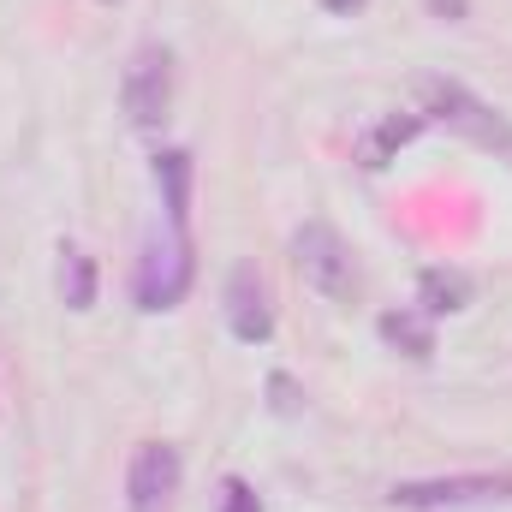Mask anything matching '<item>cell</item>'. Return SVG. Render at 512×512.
Returning a JSON list of instances; mask_svg holds the SVG:
<instances>
[{"label":"cell","mask_w":512,"mask_h":512,"mask_svg":"<svg viewBox=\"0 0 512 512\" xmlns=\"http://www.w3.org/2000/svg\"><path fill=\"white\" fill-rule=\"evenodd\" d=\"M382 340H387V346H399L405 358H429V352H435L429 310H387V316H382Z\"/></svg>","instance_id":"9c48e42d"},{"label":"cell","mask_w":512,"mask_h":512,"mask_svg":"<svg viewBox=\"0 0 512 512\" xmlns=\"http://www.w3.org/2000/svg\"><path fill=\"white\" fill-rule=\"evenodd\" d=\"M393 507L435 512V507H477V501H512V471H471V477H423V483H393Z\"/></svg>","instance_id":"277c9868"},{"label":"cell","mask_w":512,"mask_h":512,"mask_svg":"<svg viewBox=\"0 0 512 512\" xmlns=\"http://www.w3.org/2000/svg\"><path fill=\"white\" fill-rule=\"evenodd\" d=\"M60 292H66V310H90L96 304V262L78 245L60 251Z\"/></svg>","instance_id":"30bf717a"},{"label":"cell","mask_w":512,"mask_h":512,"mask_svg":"<svg viewBox=\"0 0 512 512\" xmlns=\"http://www.w3.org/2000/svg\"><path fill=\"white\" fill-rule=\"evenodd\" d=\"M221 512H262V501H256V489L245 483V477H227V489H221Z\"/></svg>","instance_id":"4fadbf2b"},{"label":"cell","mask_w":512,"mask_h":512,"mask_svg":"<svg viewBox=\"0 0 512 512\" xmlns=\"http://www.w3.org/2000/svg\"><path fill=\"white\" fill-rule=\"evenodd\" d=\"M191 233L167 221V233H149L143 262H137V304L143 310H173L191 286Z\"/></svg>","instance_id":"7a4b0ae2"},{"label":"cell","mask_w":512,"mask_h":512,"mask_svg":"<svg viewBox=\"0 0 512 512\" xmlns=\"http://www.w3.org/2000/svg\"><path fill=\"white\" fill-rule=\"evenodd\" d=\"M268 399H274V411H280V417H292V411L304 405V393L292 387V376H268Z\"/></svg>","instance_id":"5bb4252c"},{"label":"cell","mask_w":512,"mask_h":512,"mask_svg":"<svg viewBox=\"0 0 512 512\" xmlns=\"http://www.w3.org/2000/svg\"><path fill=\"white\" fill-rule=\"evenodd\" d=\"M120 102H126V120L143 131L167 120V102H173V54L161 42H143L131 54L126 78H120Z\"/></svg>","instance_id":"5b68a950"},{"label":"cell","mask_w":512,"mask_h":512,"mask_svg":"<svg viewBox=\"0 0 512 512\" xmlns=\"http://www.w3.org/2000/svg\"><path fill=\"white\" fill-rule=\"evenodd\" d=\"M417 102H423V114H429V120L453 126L459 137H471V143H483V149L512 155V126L489 108V102H483V96H471L459 78H417Z\"/></svg>","instance_id":"6da1fadb"},{"label":"cell","mask_w":512,"mask_h":512,"mask_svg":"<svg viewBox=\"0 0 512 512\" xmlns=\"http://www.w3.org/2000/svg\"><path fill=\"white\" fill-rule=\"evenodd\" d=\"M471 304V280L459 268H429L423 274V310L441 316V310H465Z\"/></svg>","instance_id":"8fae6325"},{"label":"cell","mask_w":512,"mask_h":512,"mask_svg":"<svg viewBox=\"0 0 512 512\" xmlns=\"http://www.w3.org/2000/svg\"><path fill=\"white\" fill-rule=\"evenodd\" d=\"M292 262H298L304 286H316L322 298H352V292H358L352 251H346V239H340L328 221H304V227H298V239H292Z\"/></svg>","instance_id":"3957f363"},{"label":"cell","mask_w":512,"mask_h":512,"mask_svg":"<svg viewBox=\"0 0 512 512\" xmlns=\"http://www.w3.org/2000/svg\"><path fill=\"white\" fill-rule=\"evenodd\" d=\"M126 495H131V512H167V501L179 495V453L167 441H143L131 453Z\"/></svg>","instance_id":"8992f818"},{"label":"cell","mask_w":512,"mask_h":512,"mask_svg":"<svg viewBox=\"0 0 512 512\" xmlns=\"http://www.w3.org/2000/svg\"><path fill=\"white\" fill-rule=\"evenodd\" d=\"M423 6H429L435 18H465V6H471V0H423Z\"/></svg>","instance_id":"9a60e30c"},{"label":"cell","mask_w":512,"mask_h":512,"mask_svg":"<svg viewBox=\"0 0 512 512\" xmlns=\"http://www.w3.org/2000/svg\"><path fill=\"white\" fill-rule=\"evenodd\" d=\"M417 131H423V114H405V120L393 114V120H382V126L364 137V149H358V155H364V167H382L387 155H393L399 143H411Z\"/></svg>","instance_id":"7c38bea8"},{"label":"cell","mask_w":512,"mask_h":512,"mask_svg":"<svg viewBox=\"0 0 512 512\" xmlns=\"http://www.w3.org/2000/svg\"><path fill=\"white\" fill-rule=\"evenodd\" d=\"M155 185H161L167 221L173 227H191V155L185 149H161L155 155Z\"/></svg>","instance_id":"ba28073f"},{"label":"cell","mask_w":512,"mask_h":512,"mask_svg":"<svg viewBox=\"0 0 512 512\" xmlns=\"http://www.w3.org/2000/svg\"><path fill=\"white\" fill-rule=\"evenodd\" d=\"M322 6H328V12H358L364 0H322Z\"/></svg>","instance_id":"2e32d148"},{"label":"cell","mask_w":512,"mask_h":512,"mask_svg":"<svg viewBox=\"0 0 512 512\" xmlns=\"http://www.w3.org/2000/svg\"><path fill=\"white\" fill-rule=\"evenodd\" d=\"M227 328H233L245 346H262V340L274 334V310H268L262 274H256L251 262H239L233 280H227Z\"/></svg>","instance_id":"52a82bcc"}]
</instances>
